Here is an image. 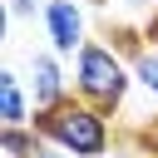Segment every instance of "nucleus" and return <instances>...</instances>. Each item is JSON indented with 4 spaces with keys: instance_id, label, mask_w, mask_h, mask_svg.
Masks as SVG:
<instances>
[{
    "instance_id": "nucleus-11",
    "label": "nucleus",
    "mask_w": 158,
    "mask_h": 158,
    "mask_svg": "<svg viewBox=\"0 0 158 158\" xmlns=\"http://www.w3.org/2000/svg\"><path fill=\"white\" fill-rule=\"evenodd\" d=\"M40 158H74V153H64V148H54V143H49V148H44Z\"/></svg>"
},
{
    "instance_id": "nucleus-7",
    "label": "nucleus",
    "mask_w": 158,
    "mask_h": 158,
    "mask_svg": "<svg viewBox=\"0 0 158 158\" xmlns=\"http://www.w3.org/2000/svg\"><path fill=\"white\" fill-rule=\"evenodd\" d=\"M133 79H138V84L158 99V49H143V54L133 59Z\"/></svg>"
},
{
    "instance_id": "nucleus-3",
    "label": "nucleus",
    "mask_w": 158,
    "mask_h": 158,
    "mask_svg": "<svg viewBox=\"0 0 158 158\" xmlns=\"http://www.w3.org/2000/svg\"><path fill=\"white\" fill-rule=\"evenodd\" d=\"M44 30H49L54 54H79L89 44L84 40V10H79V0H49L44 5Z\"/></svg>"
},
{
    "instance_id": "nucleus-5",
    "label": "nucleus",
    "mask_w": 158,
    "mask_h": 158,
    "mask_svg": "<svg viewBox=\"0 0 158 158\" xmlns=\"http://www.w3.org/2000/svg\"><path fill=\"white\" fill-rule=\"evenodd\" d=\"M0 118H5V128H30V123H35L30 99H25L20 74H15V69H5V74H0Z\"/></svg>"
},
{
    "instance_id": "nucleus-6",
    "label": "nucleus",
    "mask_w": 158,
    "mask_h": 158,
    "mask_svg": "<svg viewBox=\"0 0 158 158\" xmlns=\"http://www.w3.org/2000/svg\"><path fill=\"white\" fill-rule=\"evenodd\" d=\"M44 148H49V143H44V133H40L35 123H30V128H5V133H0V153H5V158H40Z\"/></svg>"
},
{
    "instance_id": "nucleus-2",
    "label": "nucleus",
    "mask_w": 158,
    "mask_h": 158,
    "mask_svg": "<svg viewBox=\"0 0 158 158\" xmlns=\"http://www.w3.org/2000/svg\"><path fill=\"white\" fill-rule=\"evenodd\" d=\"M128 84H133V64H123V54L114 44H84L74 54V94L104 114H114L123 99H128Z\"/></svg>"
},
{
    "instance_id": "nucleus-8",
    "label": "nucleus",
    "mask_w": 158,
    "mask_h": 158,
    "mask_svg": "<svg viewBox=\"0 0 158 158\" xmlns=\"http://www.w3.org/2000/svg\"><path fill=\"white\" fill-rule=\"evenodd\" d=\"M138 148H143V158H158V118H148L138 128Z\"/></svg>"
},
{
    "instance_id": "nucleus-9",
    "label": "nucleus",
    "mask_w": 158,
    "mask_h": 158,
    "mask_svg": "<svg viewBox=\"0 0 158 158\" xmlns=\"http://www.w3.org/2000/svg\"><path fill=\"white\" fill-rule=\"evenodd\" d=\"M49 0H5V15L10 20H25V15H35V10H44Z\"/></svg>"
},
{
    "instance_id": "nucleus-10",
    "label": "nucleus",
    "mask_w": 158,
    "mask_h": 158,
    "mask_svg": "<svg viewBox=\"0 0 158 158\" xmlns=\"http://www.w3.org/2000/svg\"><path fill=\"white\" fill-rule=\"evenodd\" d=\"M143 40H153V49H158V15H153V20L143 25Z\"/></svg>"
},
{
    "instance_id": "nucleus-4",
    "label": "nucleus",
    "mask_w": 158,
    "mask_h": 158,
    "mask_svg": "<svg viewBox=\"0 0 158 158\" xmlns=\"http://www.w3.org/2000/svg\"><path fill=\"white\" fill-rule=\"evenodd\" d=\"M30 89H35V109H54L69 99V84L54 54H30Z\"/></svg>"
},
{
    "instance_id": "nucleus-1",
    "label": "nucleus",
    "mask_w": 158,
    "mask_h": 158,
    "mask_svg": "<svg viewBox=\"0 0 158 158\" xmlns=\"http://www.w3.org/2000/svg\"><path fill=\"white\" fill-rule=\"evenodd\" d=\"M35 128L44 133V143L74 153V158H104L114 148V128H109V114L84 104L79 94H69L64 104L54 109H35Z\"/></svg>"
}]
</instances>
